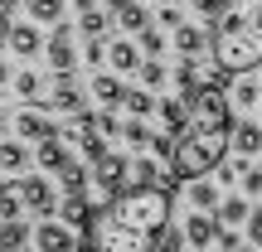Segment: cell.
I'll list each match as a JSON object with an SVG mask.
<instances>
[{"instance_id":"35","label":"cell","mask_w":262,"mask_h":252,"mask_svg":"<svg viewBox=\"0 0 262 252\" xmlns=\"http://www.w3.org/2000/svg\"><path fill=\"white\" fill-rule=\"evenodd\" d=\"M243 238H248V233H233V228H224V223H219L214 247H219V252H243Z\"/></svg>"},{"instance_id":"7","label":"cell","mask_w":262,"mask_h":252,"mask_svg":"<svg viewBox=\"0 0 262 252\" xmlns=\"http://www.w3.org/2000/svg\"><path fill=\"white\" fill-rule=\"evenodd\" d=\"M29 107H39V112H83V93L73 87V73H54V93L49 97H39V102H29Z\"/></svg>"},{"instance_id":"2","label":"cell","mask_w":262,"mask_h":252,"mask_svg":"<svg viewBox=\"0 0 262 252\" xmlns=\"http://www.w3.org/2000/svg\"><path fill=\"white\" fill-rule=\"evenodd\" d=\"M233 112H228V93H224V73L214 68V78L194 87L189 97V117L175 131V150H170V175H180V185L204 179L224 165L228 146H233Z\"/></svg>"},{"instance_id":"42","label":"cell","mask_w":262,"mask_h":252,"mask_svg":"<svg viewBox=\"0 0 262 252\" xmlns=\"http://www.w3.org/2000/svg\"><path fill=\"white\" fill-rule=\"evenodd\" d=\"M73 10L83 15V10H97V0H73Z\"/></svg>"},{"instance_id":"11","label":"cell","mask_w":262,"mask_h":252,"mask_svg":"<svg viewBox=\"0 0 262 252\" xmlns=\"http://www.w3.org/2000/svg\"><path fill=\"white\" fill-rule=\"evenodd\" d=\"M15 136H19V141H34V146H39V141L58 136V126L44 122V112H39V107H25V112L15 117Z\"/></svg>"},{"instance_id":"8","label":"cell","mask_w":262,"mask_h":252,"mask_svg":"<svg viewBox=\"0 0 262 252\" xmlns=\"http://www.w3.org/2000/svg\"><path fill=\"white\" fill-rule=\"evenodd\" d=\"M19 199H25V209L34 218H49V214H54V185H49L44 175H25V179H19Z\"/></svg>"},{"instance_id":"24","label":"cell","mask_w":262,"mask_h":252,"mask_svg":"<svg viewBox=\"0 0 262 252\" xmlns=\"http://www.w3.org/2000/svg\"><path fill=\"white\" fill-rule=\"evenodd\" d=\"M156 112H160V122H165V131H170V136H175V131L185 126V117H189V107H185V97H165V102H160Z\"/></svg>"},{"instance_id":"21","label":"cell","mask_w":262,"mask_h":252,"mask_svg":"<svg viewBox=\"0 0 262 252\" xmlns=\"http://www.w3.org/2000/svg\"><path fill=\"white\" fill-rule=\"evenodd\" d=\"M219 204H224V194L209 185V175L204 179H189V209H209V214H214Z\"/></svg>"},{"instance_id":"29","label":"cell","mask_w":262,"mask_h":252,"mask_svg":"<svg viewBox=\"0 0 262 252\" xmlns=\"http://www.w3.org/2000/svg\"><path fill=\"white\" fill-rule=\"evenodd\" d=\"M228 97H233V107H257V102H262V87L243 73V78L233 83V93H228Z\"/></svg>"},{"instance_id":"10","label":"cell","mask_w":262,"mask_h":252,"mask_svg":"<svg viewBox=\"0 0 262 252\" xmlns=\"http://www.w3.org/2000/svg\"><path fill=\"white\" fill-rule=\"evenodd\" d=\"M185 238H189V247H214V238H219V214H209V209H194V214H185Z\"/></svg>"},{"instance_id":"26","label":"cell","mask_w":262,"mask_h":252,"mask_svg":"<svg viewBox=\"0 0 262 252\" xmlns=\"http://www.w3.org/2000/svg\"><path fill=\"white\" fill-rule=\"evenodd\" d=\"M122 141L131 150H150V141H156V131H150L146 122H141V117H131V122L122 126Z\"/></svg>"},{"instance_id":"22","label":"cell","mask_w":262,"mask_h":252,"mask_svg":"<svg viewBox=\"0 0 262 252\" xmlns=\"http://www.w3.org/2000/svg\"><path fill=\"white\" fill-rule=\"evenodd\" d=\"M68 10V0H29V19L34 25H58Z\"/></svg>"},{"instance_id":"45","label":"cell","mask_w":262,"mask_h":252,"mask_svg":"<svg viewBox=\"0 0 262 252\" xmlns=\"http://www.w3.org/2000/svg\"><path fill=\"white\" fill-rule=\"evenodd\" d=\"M257 112H262V102H257Z\"/></svg>"},{"instance_id":"37","label":"cell","mask_w":262,"mask_h":252,"mask_svg":"<svg viewBox=\"0 0 262 252\" xmlns=\"http://www.w3.org/2000/svg\"><path fill=\"white\" fill-rule=\"evenodd\" d=\"M156 19H160V29H180V25H185V10H180V5H160Z\"/></svg>"},{"instance_id":"13","label":"cell","mask_w":262,"mask_h":252,"mask_svg":"<svg viewBox=\"0 0 262 252\" xmlns=\"http://www.w3.org/2000/svg\"><path fill=\"white\" fill-rule=\"evenodd\" d=\"M233 150L243 160H257L262 155V122H238L233 126Z\"/></svg>"},{"instance_id":"25","label":"cell","mask_w":262,"mask_h":252,"mask_svg":"<svg viewBox=\"0 0 262 252\" xmlns=\"http://www.w3.org/2000/svg\"><path fill=\"white\" fill-rule=\"evenodd\" d=\"M122 107H126L131 117H150L160 102H156V93H150V87H126V102H122Z\"/></svg>"},{"instance_id":"5","label":"cell","mask_w":262,"mask_h":252,"mask_svg":"<svg viewBox=\"0 0 262 252\" xmlns=\"http://www.w3.org/2000/svg\"><path fill=\"white\" fill-rule=\"evenodd\" d=\"M93 185L102 189V194H117V189L131 185V160L117 155V150H107L102 160H93Z\"/></svg>"},{"instance_id":"4","label":"cell","mask_w":262,"mask_h":252,"mask_svg":"<svg viewBox=\"0 0 262 252\" xmlns=\"http://www.w3.org/2000/svg\"><path fill=\"white\" fill-rule=\"evenodd\" d=\"M78 228H68L63 218H39L34 223V252H78Z\"/></svg>"},{"instance_id":"28","label":"cell","mask_w":262,"mask_h":252,"mask_svg":"<svg viewBox=\"0 0 262 252\" xmlns=\"http://www.w3.org/2000/svg\"><path fill=\"white\" fill-rule=\"evenodd\" d=\"M39 83H44V78H39L34 68H19V73L10 78V87H15V93L25 97V102H39Z\"/></svg>"},{"instance_id":"3","label":"cell","mask_w":262,"mask_h":252,"mask_svg":"<svg viewBox=\"0 0 262 252\" xmlns=\"http://www.w3.org/2000/svg\"><path fill=\"white\" fill-rule=\"evenodd\" d=\"M209 54L224 78L262 68V0H228L209 19Z\"/></svg>"},{"instance_id":"36","label":"cell","mask_w":262,"mask_h":252,"mask_svg":"<svg viewBox=\"0 0 262 252\" xmlns=\"http://www.w3.org/2000/svg\"><path fill=\"white\" fill-rule=\"evenodd\" d=\"M93 126H97V131H102V136H107V141H117V136H122V126H126V122H117V117H112V112H93Z\"/></svg>"},{"instance_id":"16","label":"cell","mask_w":262,"mask_h":252,"mask_svg":"<svg viewBox=\"0 0 262 252\" xmlns=\"http://www.w3.org/2000/svg\"><path fill=\"white\" fill-rule=\"evenodd\" d=\"M107 58H112V73H136L141 68V49L131 39H112L107 44Z\"/></svg>"},{"instance_id":"19","label":"cell","mask_w":262,"mask_h":252,"mask_svg":"<svg viewBox=\"0 0 262 252\" xmlns=\"http://www.w3.org/2000/svg\"><path fill=\"white\" fill-rule=\"evenodd\" d=\"M175 49H180L185 58H199V54L209 49V29H199V25H180V29H175Z\"/></svg>"},{"instance_id":"6","label":"cell","mask_w":262,"mask_h":252,"mask_svg":"<svg viewBox=\"0 0 262 252\" xmlns=\"http://www.w3.org/2000/svg\"><path fill=\"white\" fill-rule=\"evenodd\" d=\"M44 54H49V68H54V73H73V63H78L83 54L73 49V25H68V19H58V25H54Z\"/></svg>"},{"instance_id":"20","label":"cell","mask_w":262,"mask_h":252,"mask_svg":"<svg viewBox=\"0 0 262 252\" xmlns=\"http://www.w3.org/2000/svg\"><path fill=\"white\" fill-rule=\"evenodd\" d=\"M88 87H93V97H97V102H102V107H122V102H126V87L117 83L112 73H97V78H93V83H88Z\"/></svg>"},{"instance_id":"31","label":"cell","mask_w":262,"mask_h":252,"mask_svg":"<svg viewBox=\"0 0 262 252\" xmlns=\"http://www.w3.org/2000/svg\"><path fill=\"white\" fill-rule=\"evenodd\" d=\"M78 54H83V63H88V68H102V63H107V39H102V34L83 39V49H78Z\"/></svg>"},{"instance_id":"33","label":"cell","mask_w":262,"mask_h":252,"mask_svg":"<svg viewBox=\"0 0 262 252\" xmlns=\"http://www.w3.org/2000/svg\"><path fill=\"white\" fill-rule=\"evenodd\" d=\"M78 29H83V39L107 34V10H83V15H78Z\"/></svg>"},{"instance_id":"41","label":"cell","mask_w":262,"mask_h":252,"mask_svg":"<svg viewBox=\"0 0 262 252\" xmlns=\"http://www.w3.org/2000/svg\"><path fill=\"white\" fill-rule=\"evenodd\" d=\"M5 39H10V19H5V10H0V49H5Z\"/></svg>"},{"instance_id":"23","label":"cell","mask_w":262,"mask_h":252,"mask_svg":"<svg viewBox=\"0 0 262 252\" xmlns=\"http://www.w3.org/2000/svg\"><path fill=\"white\" fill-rule=\"evenodd\" d=\"M214 214H219V223H224V228H238V223H248L253 204H248V199H224V204H219Z\"/></svg>"},{"instance_id":"46","label":"cell","mask_w":262,"mask_h":252,"mask_svg":"<svg viewBox=\"0 0 262 252\" xmlns=\"http://www.w3.org/2000/svg\"><path fill=\"white\" fill-rule=\"evenodd\" d=\"M19 252H25V247H19Z\"/></svg>"},{"instance_id":"9","label":"cell","mask_w":262,"mask_h":252,"mask_svg":"<svg viewBox=\"0 0 262 252\" xmlns=\"http://www.w3.org/2000/svg\"><path fill=\"white\" fill-rule=\"evenodd\" d=\"M34 165L49 170V175H63V170L73 165V150H68V141H63V136L39 141V146H34Z\"/></svg>"},{"instance_id":"14","label":"cell","mask_w":262,"mask_h":252,"mask_svg":"<svg viewBox=\"0 0 262 252\" xmlns=\"http://www.w3.org/2000/svg\"><path fill=\"white\" fill-rule=\"evenodd\" d=\"M29 160H34V155H29V141H19V136L15 141H0V175H19Z\"/></svg>"},{"instance_id":"27","label":"cell","mask_w":262,"mask_h":252,"mask_svg":"<svg viewBox=\"0 0 262 252\" xmlns=\"http://www.w3.org/2000/svg\"><path fill=\"white\" fill-rule=\"evenodd\" d=\"M88 185H93V165H68L63 170V194H88Z\"/></svg>"},{"instance_id":"39","label":"cell","mask_w":262,"mask_h":252,"mask_svg":"<svg viewBox=\"0 0 262 252\" xmlns=\"http://www.w3.org/2000/svg\"><path fill=\"white\" fill-rule=\"evenodd\" d=\"M243 194H262V165H248L243 170Z\"/></svg>"},{"instance_id":"43","label":"cell","mask_w":262,"mask_h":252,"mask_svg":"<svg viewBox=\"0 0 262 252\" xmlns=\"http://www.w3.org/2000/svg\"><path fill=\"white\" fill-rule=\"evenodd\" d=\"M5 83H10V68H5V63H0V87H5Z\"/></svg>"},{"instance_id":"12","label":"cell","mask_w":262,"mask_h":252,"mask_svg":"<svg viewBox=\"0 0 262 252\" xmlns=\"http://www.w3.org/2000/svg\"><path fill=\"white\" fill-rule=\"evenodd\" d=\"M5 44H10V54H19V58H34L39 49L49 44V39L39 34V25L29 19V25H10V39H5Z\"/></svg>"},{"instance_id":"30","label":"cell","mask_w":262,"mask_h":252,"mask_svg":"<svg viewBox=\"0 0 262 252\" xmlns=\"http://www.w3.org/2000/svg\"><path fill=\"white\" fill-rule=\"evenodd\" d=\"M185 243H189V238H185V223H165V228H160V238H156V252H185Z\"/></svg>"},{"instance_id":"1","label":"cell","mask_w":262,"mask_h":252,"mask_svg":"<svg viewBox=\"0 0 262 252\" xmlns=\"http://www.w3.org/2000/svg\"><path fill=\"white\" fill-rule=\"evenodd\" d=\"M170 199H175V189H160V185H126L107 194L88 218L78 252H156L160 228L175 214Z\"/></svg>"},{"instance_id":"34","label":"cell","mask_w":262,"mask_h":252,"mask_svg":"<svg viewBox=\"0 0 262 252\" xmlns=\"http://www.w3.org/2000/svg\"><path fill=\"white\" fill-rule=\"evenodd\" d=\"M136 44L141 49H146V58H160V54H165V34H160V29H141V39H136Z\"/></svg>"},{"instance_id":"38","label":"cell","mask_w":262,"mask_h":252,"mask_svg":"<svg viewBox=\"0 0 262 252\" xmlns=\"http://www.w3.org/2000/svg\"><path fill=\"white\" fill-rule=\"evenodd\" d=\"M243 228H248V243H257V247H262V204H253V214H248V223H243Z\"/></svg>"},{"instance_id":"15","label":"cell","mask_w":262,"mask_h":252,"mask_svg":"<svg viewBox=\"0 0 262 252\" xmlns=\"http://www.w3.org/2000/svg\"><path fill=\"white\" fill-rule=\"evenodd\" d=\"M117 25L122 29H131V34H141V29L150 25V10H146V0H117Z\"/></svg>"},{"instance_id":"47","label":"cell","mask_w":262,"mask_h":252,"mask_svg":"<svg viewBox=\"0 0 262 252\" xmlns=\"http://www.w3.org/2000/svg\"><path fill=\"white\" fill-rule=\"evenodd\" d=\"M189 252H194V247H189Z\"/></svg>"},{"instance_id":"18","label":"cell","mask_w":262,"mask_h":252,"mask_svg":"<svg viewBox=\"0 0 262 252\" xmlns=\"http://www.w3.org/2000/svg\"><path fill=\"white\" fill-rule=\"evenodd\" d=\"M58 218H63L68 228H78V233H83L88 218H93V209H88V194H63V204H58Z\"/></svg>"},{"instance_id":"44","label":"cell","mask_w":262,"mask_h":252,"mask_svg":"<svg viewBox=\"0 0 262 252\" xmlns=\"http://www.w3.org/2000/svg\"><path fill=\"white\" fill-rule=\"evenodd\" d=\"M0 126H5V112H0Z\"/></svg>"},{"instance_id":"32","label":"cell","mask_w":262,"mask_h":252,"mask_svg":"<svg viewBox=\"0 0 262 252\" xmlns=\"http://www.w3.org/2000/svg\"><path fill=\"white\" fill-rule=\"evenodd\" d=\"M136 73H141V83H146L150 93H156V87H160V83H165V78H170L160 58H141V68H136Z\"/></svg>"},{"instance_id":"40","label":"cell","mask_w":262,"mask_h":252,"mask_svg":"<svg viewBox=\"0 0 262 252\" xmlns=\"http://www.w3.org/2000/svg\"><path fill=\"white\" fill-rule=\"evenodd\" d=\"M228 5V0H194V10H199V15H204V19H214L219 15V10H224Z\"/></svg>"},{"instance_id":"17","label":"cell","mask_w":262,"mask_h":252,"mask_svg":"<svg viewBox=\"0 0 262 252\" xmlns=\"http://www.w3.org/2000/svg\"><path fill=\"white\" fill-rule=\"evenodd\" d=\"M29 238H34V228L25 218H0V252H19Z\"/></svg>"}]
</instances>
